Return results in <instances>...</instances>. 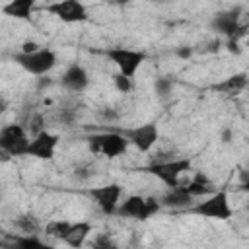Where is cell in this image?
Returning <instances> with one entry per match:
<instances>
[{"instance_id": "cell-1", "label": "cell", "mask_w": 249, "mask_h": 249, "mask_svg": "<svg viewBox=\"0 0 249 249\" xmlns=\"http://www.w3.org/2000/svg\"><path fill=\"white\" fill-rule=\"evenodd\" d=\"M86 142L91 154H101L105 158H119L128 150V140L119 130H105V132L89 134Z\"/></svg>"}, {"instance_id": "cell-2", "label": "cell", "mask_w": 249, "mask_h": 249, "mask_svg": "<svg viewBox=\"0 0 249 249\" xmlns=\"http://www.w3.org/2000/svg\"><path fill=\"white\" fill-rule=\"evenodd\" d=\"M14 62L33 76H45L56 66V54L53 49L39 47L37 51H31V53L14 54Z\"/></svg>"}, {"instance_id": "cell-3", "label": "cell", "mask_w": 249, "mask_h": 249, "mask_svg": "<svg viewBox=\"0 0 249 249\" xmlns=\"http://www.w3.org/2000/svg\"><path fill=\"white\" fill-rule=\"evenodd\" d=\"M189 212L202 218H210V220H230L233 216V208L230 206V198L226 191H214L206 195V198L191 206Z\"/></svg>"}, {"instance_id": "cell-4", "label": "cell", "mask_w": 249, "mask_h": 249, "mask_svg": "<svg viewBox=\"0 0 249 249\" xmlns=\"http://www.w3.org/2000/svg\"><path fill=\"white\" fill-rule=\"evenodd\" d=\"M105 56L117 66L119 74L126 76V78H134L138 68L146 60V53L144 51L126 49V47H109L105 51Z\"/></svg>"}, {"instance_id": "cell-5", "label": "cell", "mask_w": 249, "mask_h": 249, "mask_svg": "<svg viewBox=\"0 0 249 249\" xmlns=\"http://www.w3.org/2000/svg\"><path fill=\"white\" fill-rule=\"evenodd\" d=\"M146 173L156 175L161 183H165L167 187H175L181 181V175L191 171V160L187 158H177V160H167V161H154L150 165L144 167Z\"/></svg>"}, {"instance_id": "cell-6", "label": "cell", "mask_w": 249, "mask_h": 249, "mask_svg": "<svg viewBox=\"0 0 249 249\" xmlns=\"http://www.w3.org/2000/svg\"><path fill=\"white\" fill-rule=\"evenodd\" d=\"M158 210H160V200L146 198L140 195H130L123 202H119L115 214L124 216V218H132V220H148Z\"/></svg>"}, {"instance_id": "cell-7", "label": "cell", "mask_w": 249, "mask_h": 249, "mask_svg": "<svg viewBox=\"0 0 249 249\" xmlns=\"http://www.w3.org/2000/svg\"><path fill=\"white\" fill-rule=\"evenodd\" d=\"M29 146V136L25 126L12 123L0 128V148H4L12 158L14 156H25Z\"/></svg>"}, {"instance_id": "cell-8", "label": "cell", "mask_w": 249, "mask_h": 249, "mask_svg": "<svg viewBox=\"0 0 249 249\" xmlns=\"http://www.w3.org/2000/svg\"><path fill=\"white\" fill-rule=\"evenodd\" d=\"M117 130L128 140V146H134L138 152H150L160 140V130L154 123H146L132 128H117Z\"/></svg>"}, {"instance_id": "cell-9", "label": "cell", "mask_w": 249, "mask_h": 249, "mask_svg": "<svg viewBox=\"0 0 249 249\" xmlns=\"http://www.w3.org/2000/svg\"><path fill=\"white\" fill-rule=\"evenodd\" d=\"M45 10L64 23H82L88 19V10L80 0H54Z\"/></svg>"}, {"instance_id": "cell-10", "label": "cell", "mask_w": 249, "mask_h": 249, "mask_svg": "<svg viewBox=\"0 0 249 249\" xmlns=\"http://www.w3.org/2000/svg\"><path fill=\"white\" fill-rule=\"evenodd\" d=\"M88 195L95 200V204L99 206V210L107 216L117 212V206L121 202V195L123 189L117 183H109V185H101V187H91L88 189Z\"/></svg>"}, {"instance_id": "cell-11", "label": "cell", "mask_w": 249, "mask_h": 249, "mask_svg": "<svg viewBox=\"0 0 249 249\" xmlns=\"http://www.w3.org/2000/svg\"><path fill=\"white\" fill-rule=\"evenodd\" d=\"M56 146H58V134H53L49 130H41V132L33 134V138L29 140L25 156H33L37 160H51L54 156Z\"/></svg>"}, {"instance_id": "cell-12", "label": "cell", "mask_w": 249, "mask_h": 249, "mask_svg": "<svg viewBox=\"0 0 249 249\" xmlns=\"http://www.w3.org/2000/svg\"><path fill=\"white\" fill-rule=\"evenodd\" d=\"M212 29L218 31L220 35H226L228 39H237L239 35H243V25L239 21L237 10H230V12H218L212 18Z\"/></svg>"}, {"instance_id": "cell-13", "label": "cell", "mask_w": 249, "mask_h": 249, "mask_svg": "<svg viewBox=\"0 0 249 249\" xmlns=\"http://www.w3.org/2000/svg\"><path fill=\"white\" fill-rule=\"evenodd\" d=\"M60 82H62V86H64L66 89L80 93V91H84V89L88 88L89 76H88V72H86L84 66H80V64H70V66L64 70Z\"/></svg>"}, {"instance_id": "cell-14", "label": "cell", "mask_w": 249, "mask_h": 249, "mask_svg": "<svg viewBox=\"0 0 249 249\" xmlns=\"http://www.w3.org/2000/svg\"><path fill=\"white\" fill-rule=\"evenodd\" d=\"M35 4H37V0H10L8 4L2 6V14L8 18H14V19L27 21V19H31Z\"/></svg>"}, {"instance_id": "cell-15", "label": "cell", "mask_w": 249, "mask_h": 249, "mask_svg": "<svg viewBox=\"0 0 249 249\" xmlns=\"http://www.w3.org/2000/svg\"><path fill=\"white\" fill-rule=\"evenodd\" d=\"M193 200H195V198H193V196L183 189V185L179 183V185H175V187H169V191L161 196L160 204L169 206V208H189Z\"/></svg>"}, {"instance_id": "cell-16", "label": "cell", "mask_w": 249, "mask_h": 249, "mask_svg": "<svg viewBox=\"0 0 249 249\" xmlns=\"http://www.w3.org/2000/svg\"><path fill=\"white\" fill-rule=\"evenodd\" d=\"M183 189H185L193 198L206 196V195H210V193H214V191H216L214 183H212V181H210L202 171H198L193 179H189V181L183 185Z\"/></svg>"}, {"instance_id": "cell-17", "label": "cell", "mask_w": 249, "mask_h": 249, "mask_svg": "<svg viewBox=\"0 0 249 249\" xmlns=\"http://www.w3.org/2000/svg\"><path fill=\"white\" fill-rule=\"evenodd\" d=\"M89 233H91L89 222H70V228L62 241L68 243L70 247H80V245H84V241L88 239Z\"/></svg>"}, {"instance_id": "cell-18", "label": "cell", "mask_w": 249, "mask_h": 249, "mask_svg": "<svg viewBox=\"0 0 249 249\" xmlns=\"http://www.w3.org/2000/svg\"><path fill=\"white\" fill-rule=\"evenodd\" d=\"M245 88H247V74L245 72L231 74L226 80H222V82L212 86L214 91H222V93H237V91H241Z\"/></svg>"}, {"instance_id": "cell-19", "label": "cell", "mask_w": 249, "mask_h": 249, "mask_svg": "<svg viewBox=\"0 0 249 249\" xmlns=\"http://www.w3.org/2000/svg\"><path fill=\"white\" fill-rule=\"evenodd\" d=\"M68 228H70V222H68V220H53V222H49V224H47L45 233L62 241V239H64V235H66V231H68Z\"/></svg>"}, {"instance_id": "cell-20", "label": "cell", "mask_w": 249, "mask_h": 249, "mask_svg": "<svg viewBox=\"0 0 249 249\" xmlns=\"http://www.w3.org/2000/svg\"><path fill=\"white\" fill-rule=\"evenodd\" d=\"M16 226L23 231V233H37L39 231V222L35 216H21L16 220Z\"/></svg>"}, {"instance_id": "cell-21", "label": "cell", "mask_w": 249, "mask_h": 249, "mask_svg": "<svg viewBox=\"0 0 249 249\" xmlns=\"http://www.w3.org/2000/svg\"><path fill=\"white\" fill-rule=\"evenodd\" d=\"M14 243H16V245H19V247H25V249L45 247V243L37 237V233H25V235H21V237H16V239H14Z\"/></svg>"}, {"instance_id": "cell-22", "label": "cell", "mask_w": 249, "mask_h": 249, "mask_svg": "<svg viewBox=\"0 0 249 249\" xmlns=\"http://www.w3.org/2000/svg\"><path fill=\"white\" fill-rule=\"evenodd\" d=\"M154 89H156V93L158 95H167L171 89H173V80L169 78V76H160V78H156V82H154Z\"/></svg>"}, {"instance_id": "cell-23", "label": "cell", "mask_w": 249, "mask_h": 249, "mask_svg": "<svg viewBox=\"0 0 249 249\" xmlns=\"http://www.w3.org/2000/svg\"><path fill=\"white\" fill-rule=\"evenodd\" d=\"M115 88L121 91V93H128L132 89V78H126L123 74H115Z\"/></svg>"}, {"instance_id": "cell-24", "label": "cell", "mask_w": 249, "mask_h": 249, "mask_svg": "<svg viewBox=\"0 0 249 249\" xmlns=\"http://www.w3.org/2000/svg\"><path fill=\"white\" fill-rule=\"evenodd\" d=\"M37 49H39V45L35 41H25L21 45V53H31V51H37Z\"/></svg>"}, {"instance_id": "cell-25", "label": "cell", "mask_w": 249, "mask_h": 249, "mask_svg": "<svg viewBox=\"0 0 249 249\" xmlns=\"http://www.w3.org/2000/svg\"><path fill=\"white\" fill-rule=\"evenodd\" d=\"M175 53H177L179 58H189V56L193 54V49H191V47H179Z\"/></svg>"}, {"instance_id": "cell-26", "label": "cell", "mask_w": 249, "mask_h": 249, "mask_svg": "<svg viewBox=\"0 0 249 249\" xmlns=\"http://www.w3.org/2000/svg\"><path fill=\"white\" fill-rule=\"evenodd\" d=\"M109 245H111L109 237H99V239L93 241V247H109Z\"/></svg>"}, {"instance_id": "cell-27", "label": "cell", "mask_w": 249, "mask_h": 249, "mask_svg": "<svg viewBox=\"0 0 249 249\" xmlns=\"http://www.w3.org/2000/svg\"><path fill=\"white\" fill-rule=\"evenodd\" d=\"M10 160H12V156H10L4 148H0V163H8Z\"/></svg>"}, {"instance_id": "cell-28", "label": "cell", "mask_w": 249, "mask_h": 249, "mask_svg": "<svg viewBox=\"0 0 249 249\" xmlns=\"http://www.w3.org/2000/svg\"><path fill=\"white\" fill-rule=\"evenodd\" d=\"M6 109H8V99H6L4 95H0V115H2Z\"/></svg>"}, {"instance_id": "cell-29", "label": "cell", "mask_w": 249, "mask_h": 249, "mask_svg": "<svg viewBox=\"0 0 249 249\" xmlns=\"http://www.w3.org/2000/svg\"><path fill=\"white\" fill-rule=\"evenodd\" d=\"M222 140H224V142H230V140H231V130H230V128H226V130L222 132Z\"/></svg>"}, {"instance_id": "cell-30", "label": "cell", "mask_w": 249, "mask_h": 249, "mask_svg": "<svg viewBox=\"0 0 249 249\" xmlns=\"http://www.w3.org/2000/svg\"><path fill=\"white\" fill-rule=\"evenodd\" d=\"M49 84H51L49 78H43V80H41V88H45V86H49Z\"/></svg>"}, {"instance_id": "cell-31", "label": "cell", "mask_w": 249, "mask_h": 249, "mask_svg": "<svg viewBox=\"0 0 249 249\" xmlns=\"http://www.w3.org/2000/svg\"><path fill=\"white\" fill-rule=\"evenodd\" d=\"M111 2H115V4H121V6H123V4H128L130 0H111Z\"/></svg>"}, {"instance_id": "cell-32", "label": "cell", "mask_w": 249, "mask_h": 249, "mask_svg": "<svg viewBox=\"0 0 249 249\" xmlns=\"http://www.w3.org/2000/svg\"><path fill=\"white\" fill-rule=\"evenodd\" d=\"M152 2H156V4H163V2H169V0H152Z\"/></svg>"}]
</instances>
